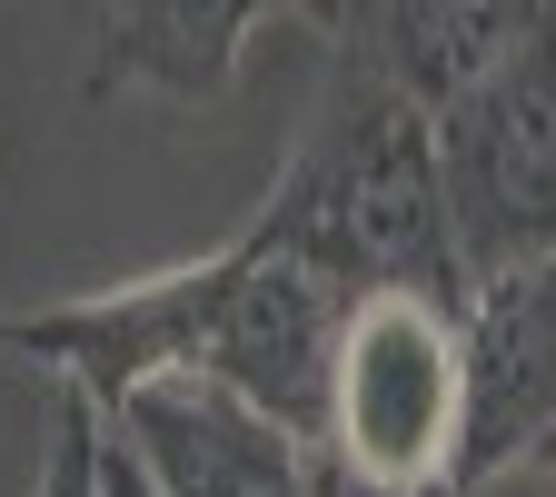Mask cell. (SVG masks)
Wrapping results in <instances>:
<instances>
[{
  "instance_id": "2",
  "label": "cell",
  "mask_w": 556,
  "mask_h": 497,
  "mask_svg": "<svg viewBox=\"0 0 556 497\" xmlns=\"http://www.w3.org/2000/svg\"><path fill=\"white\" fill-rule=\"evenodd\" d=\"M428 139L467 289L497 269L556 259V11L497 70H477L457 100H438Z\"/></svg>"
},
{
  "instance_id": "8",
  "label": "cell",
  "mask_w": 556,
  "mask_h": 497,
  "mask_svg": "<svg viewBox=\"0 0 556 497\" xmlns=\"http://www.w3.org/2000/svg\"><path fill=\"white\" fill-rule=\"evenodd\" d=\"M278 11L289 0H110L100 50H90V90L100 100L208 110V100H229L249 30L278 21Z\"/></svg>"
},
{
  "instance_id": "6",
  "label": "cell",
  "mask_w": 556,
  "mask_h": 497,
  "mask_svg": "<svg viewBox=\"0 0 556 497\" xmlns=\"http://www.w3.org/2000/svg\"><path fill=\"white\" fill-rule=\"evenodd\" d=\"M160 497H308V438L208 369H160L100 408Z\"/></svg>"
},
{
  "instance_id": "9",
  "label": "cell",
  "mask_w": 556,
  "mask_h": 497,
  "mask_svg": "<svg viewBox=\"0 0 556 497\" xmlns=\"http://www.w3.org/2000/svg\"><path fill=\"white\" fill-rule=\"evenodd\" d=\"M30 497H100V408L60 378H50V458H40Z\"/></svg>"
},
{
  "instance_id": "4",
  "label": "cell",
  "mask_w": 556,
  "mask_h": 497,
  "mask_svg": "<svg viewBox=\"0 0 556 497\" xmlns=\"http://www.w3.org/2000/svg\"><path fill=\"white\" fill-rule=\"evenodd\" d=\"M457 418H467V359H457V299L428 289H368L348 309L338 369H328V458L368 477H457Z\"/></svg>"
},
{
  "instance_id": "7",
  "label": "cell",
  "mask_w": 556,
  "mask_h": 497,
  "mask_svg": "<svg viewBox=\"0 0 556 497\" xmlns=\"http://www.w3.org/2000/svg\"><path fill=\"white\" fill-rule=\"evenodd\" d=\"M556 0H338V60L378 70L388 90H407L417 110L457 100L477 70H497Z\"/></svg>"
},
{
  "instance_id": "12",
  "label": "cell",
  "mask_w": 556,
  "mask_h": 497,
  "mask_svg": "<svg viewBox=\"0 0 556 497\" xmlns=\"http://www.w3.org/2000/svg\"><path fill=\"white\" fill-rule=\"evenodd\" d=\"M289 21H308V30H338V0H289Z\"/></svg>"
},
{
  "instance_id": "1",
  "label": "cell",
  "mask_w": 556,
  "mask_h": 497,
  "mask_svg": "<svg viewBox=\"0 0 556 497\" xmlns=\"http://www.w3.org/2000/svg\"><path fill=\"white\" fill-rule=\"evenodd\" d=\"M258 209L299 249H318L348 289H428V299L467 309L428 110L358 60H328V80H318V100H308V120H299Z\"/></svg>"
},
{
  "instance_id": "10",
  "label": "cell",
  "mask_w": 556,
  "mask_h": 497,
  "mask_svg": "<svg viewBox=\"0 0 556 497\" xmlns=\"http://www.w3.org/2000/svg\"><path fill=\"white\" fill-rule=\"evenodd\" d=\"M308 497H467L457 477H368L328 448H308Z\"/></svg>"
},
{
  "instance_id": "3",
  "label": "cell",
  "mask_w": 556,
  "mask_h": 497,
  "mask_svg": "<svg viewBox=\"0 0 556 497\" xmlns=\"http://www.w3.org/2000/svg\"><path fill=\"white\" fill-rule=\"evenodd\" d=\"M208 278H219V299H208L199 369L229 378L239 398H258L268 418H289L299 438H318L348 309H358L368 289H348V278L318 249H299L268 209H249V220L208 249Z\"/></svg>"
},
{
  "instance_id": "5",
  "label": "cell",
  "mask_w": 556,
  "mask_h": 497,
  "mask_svg": "<svg viewBox=\"0 0 556 497\" xmlns=\"http://www.w3.org/2000/svg\"><path fill=\"white\" fill-rule=\"evenodd\" d=\"M467 418H457V487H497L507 468L556 448V259L477 278L457 309Z\"/></svg>"
},
{
  "instance_id": "11",
  "label": "cell",
  "mask_w": 556,
  "mask_h": 497,
  "mask_svg": "<svg viewBox=\"0 0 556 497\" xmlns=\"http://www.w3.org/2000/svg\"><path fill=\"white\" fill-rule=\"evenodd\" d=\"M100 497H160V487H150V468L129 458V438L110 428V418H100Z\"/></svg>"
}]
</instances>
